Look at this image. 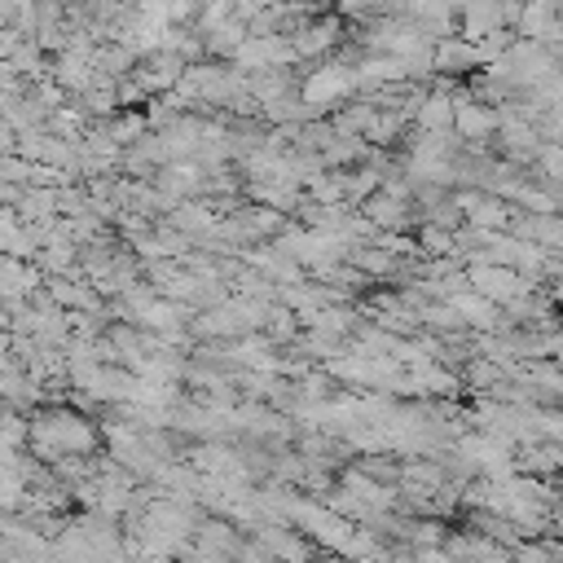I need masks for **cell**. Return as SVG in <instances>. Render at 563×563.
I'll use <instances>...</instances> for the list:
<instances>
[{
  "instance_id": "obj_1",
  "label": "cell",
  "mask_w": 563,
  "mask_h": 563,
  "mask_svg": "<svg viewBox=\"0 0 563 563\" xmlns=\"http://www.w3.org/2000/svg\"><path fill=\"white\" fill-rule=\"evenodd\" d=\"M352 88H361V75H356V66H339V62H325V66H317L308 79H303V88H299V97H303V106H312V110H330V106H339Z\"/></svg>"
},
{
  "instance_id": "obj_2",
  "label": "cell",
  "mask_w": 563,
  "mask_h": 563,
  "mask_svg": "<svg viewBox=\"0 0 563 563\" xmlns=\"http://www.w3.org/2000/svg\"><path fill=\"white\" fill-rule=\"evenodd\" d=\"M528 286L532 282H523V273L510 268V264H475L471 268V290L484 295V299H493V303H515Z\"/></svg>"
},
{
  "instance_id": "obj_3",
  "label": "cell",
  "mask_w": 563,
  "mask_h": 563,
  "mask_svg": "<svg viewBox=\"0 0 563 563\" xmlns=\"http://www.w3.org/2000/svg\"><path fill=\"white\" fill-rule=\"evenodd\" d=\"M339 31H343V18L339 13H325V18H312L299 35H295V48H299V62L303 57H321L339 44Z\"/></svg>"
},
{
  "instance_id": "obj_4",
  "label": "cell",
  "mask_w": 563,
  "mask_h": 563,
  "mask_svg": "<svg viewBox=\"0 0 563 563\" xmlns=\"http://www.w3.org/2000/svg\"><path fill=\"white\" fill-rule=\"evenodd\" d=\"M453 101H457V119H453V128H457V136H462V141H484V136H493L497 114H493L488 106L466 101V97H453Z\"/></svg>"
},
{
  "instance_id": "obj_5",
  "label": "cell",
  "mask_w": 563,
  "mask_h": 563,
  "mask_svg": "<svg viewBox=\"0 0 563 563\" xmlns=\"http://www.w3.org/2000/svg\"><path fill=\"white\" fill-rule=\"evenodd\" d=\"M479 66V48L462 35H449V40H435V70H471Z\"/></svg>"
},
{
  "instance_id": "obj_6",
  "label": "cell",
  "mask_w": 563,
  "mask_h": 563,
  "mask_svg": "<svg viewBox=\"0 0 563 563\" xmlns=\"http://www.w3.org/2000/svg\"><path fill=\"white\" fill-rule=\"evenodd\" d=\"M207 40V57H238L242 53V44L251 40V31H246V22H238V18H229V22H220L211 35H202Z\"/></svg>"
},
{
  "instance_id": "obj_7",
  "label": "cell",
  "mask_w": 563,
  "mask_h": 563,
  "mask_svg": "<svg viewBox=\"0 0 563 563\" xmlns=\"http://www.w3.org/2000/svg\"><path fill=\"white\" fill-rule=\"evenodd\" d=\"M453 119H457V101L453 97H444V92L422 97V106H418V128L422 132H449Z\"/></svg>"
},
{
  "instance_id": "obj_8",
  "label": "cell",
  "mask_w": 563,
  "mask_h": 563,
  "mask_svg": "<svg viewBox=\"0 0 563 563\" xmlns=\"http://www.w3.org/2000/svg\"><path fill=\"white\" fill-rule=\"evenodd\" d=\"M449 308L453 312H462L466 321H475V325H493V299H484V295H453L449 299Z\"/></svg>"
},
{
  "instance_id": "obj_9",
  "label": "cell",
  "mask_w": 563,
  "mask_h": 563,
  "mask_svg": "<svg viewBox=\"0 0 563 563\" xmlns=\"http://www.w3.org/2000/svg\"><path fill=\"white\" fill-rule=\"evenodd\" d=\"M365 211H369V224H400L405 198H400V194H374Z\"/></svg>"
},
{
  "instance_id": "obj_10",
  "label": "cell",
  "mask_w": 563,
  "mask_h": 563,
  "mask_svg": "<svg viewBox=\"0 0 563 563\" xmlns=\"http://www.w3.org/2000/svg\"><path fill=\"white\" fill-rule=\"evenodd\" d=\"M541 163H545L550 176H563V145H545L541 150Z\"/></svg>"
}]
</instances>
